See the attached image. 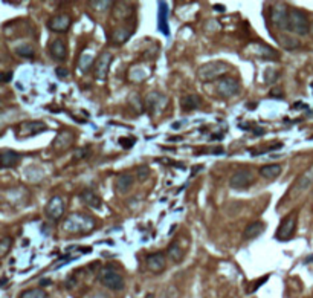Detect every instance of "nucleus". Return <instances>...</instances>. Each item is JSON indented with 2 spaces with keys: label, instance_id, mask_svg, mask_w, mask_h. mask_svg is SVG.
<instances>
[{
  "label": "nucleus",
  "instance_id": "20e7f679",
  "mask_svg": "<svg viewBox=\"0 0 313 298\" xmlns=\"http://www.w3.org/2000/svg\"><path fill=\"white\" fill-rule=\"evenodd\" d=\"M296 223H298V211H292L289 212V214L284 217L278 226V230L275 233V237L278 240H281V242H287V240H290L296 231Z\"/></svg>",
  "mask_w": 313,
  "mask_h": 298
},
{
  "label": "nucleus",
  "instance_id": "412c9836",
  "mask_svg": "<svg viewBox=\"0 0 313 298\" xmlns=\"http://www.w3.org/2000/svg\"><path fill=\"white\" fill-rule=\"evenodd\" d=\"M264 228H266V225H264L263 222H260V220L252 222V223H249V225L246 226V228H245L243 237H245L246 240L255 238V237H258V236H261V234H263Z\"/></svg>",
  "mask_w": 313,
  "mask_h": 298
},
{
  "label": "nucleus",
  "instance_id": "9b49d317",
  "mask_svg": "<svg viewBox=\"0 0 313 298\" xmlns=\"http://www.w3.org/2000/svg\"><path fill=\"white\" fill-rule=\"evenodd\" d=\"M312 182H313V165L307 170V172H304L300 178L296 179L295 185H293L292 190L289 191L290 196H292V197L300 196L301 193H304V191L312 185Z\"/></svg>",
  "mask_w": 313,
  "mask_h": 298
},
{
  "label": "nucleus",
  "instance_id": "1a4fd4ad",
  "mask_svg": "<svg viewBox=\"0 0 313 298\" xmlns=\"http://www.w3.org/2000/svg\"><path fill=\"white\" fill-rule=\"evenodd\" d=\"M66 211V204L60 196H54L51 197V201L46 205V214L49 219L52 220H60L64 216Z\"/></svg>",
  "mask_w": 313,
  "mask_h": 298
},
{
  "label": "nucleus",
  "instance_id": "ddd939ff",
  "mask_svg": "<svg viewBox=\"0 0 313 298\" xmlns=\"http://www.w3.org/2000/svg\"><path fill=\"white\" fill-rule=\"evenodd\" d=\"M70 23H72L70 16H67V14H57L48 22V28L52 32H66L70 28Z\"/></svg>",
  "mask_w": 313,
  "mask_h": 298
},
{
  "label": "nucleus",
  "instance_id": "9d476101",
  "mask_svg": "<svg viewBox=\"0 0 313 298\" xmlns=\"http://www.w3.org/2000/svg\"><path fill=\"white\" fill-rule=\"evenodd\" d=\"M112 61H113V55L109 51H104L101 55L98 57V60L95 63V75H96L98 80H106L107 78Z\"/></svg>",
  "mask_w": 313,
  "mask_h": 298
},
{
  "label": "nucleus",
  "instance_id": "f8f14e48",
  "mask_svg": "<svg viewBox=\"0 0 313 298\" xmlns=\"http://www.w3.org/2000/svg\"><path fill=\"white\" fill-rule=\"evenodd\" d=\"M145 265L147 269L153 274H161L165 271L167 268V262H165V255L162 252H153L148 254L145 257Z\"/></svg>",
  "mask_w": 313,
  "mask_h": 298
},
{
  "label": "nucleus",
  "instance_id": "4be33fe9",
  "mask_svg": "<svg viewBox=\"0 0 313 298\" xmlns=\"http://www.w3.org/2000/svg\"><path fill=\"white\" fill-rule=\"evenodd\" d=\"M167 254H168V257H170V260H171V262L180 263V262L183 260V257H185V249L180 246L179 240H174V242L168 246Z\"/></svg>",
  "mask_w": 313,
  "mask_h": 298
},
{
  "label": "nucleus",
  "instance_id": "7c9ffc66",
  "mask_svg": "<svg viewBox=\"0 0 313 298\" xmlns=\"http://www.w3.org/2000/svg\"><path fill=\"white\" fill-rule=\"evenodd\" d=\"M93 64V59H92V55L90 54H83L81 55V59H80V63H78V67L80 70H89Z\"/></svg>",
  "mask_w": 313,
  "mask_h": 298
},
{
  "label": "nucleus",
  "instance_id": "2f4dec72",
  "mask_svg": "<svg viewBox=\"0 0 313 298\" xmlns=\"http://www.w3.org/2000/svg\"><path fill=\"white\" fill-rule=\"evenodd\" d=\"M11 245H12V238L11 237L6 236V237L2 238V242H0V255H2V257H5V255L8 254Z\"/></svg>",
  "mask_w": 313,
  "mask_h": 298
},
{
  "label": "nucleus",
  "instance_id": "473e14b6",
  "mask_svg": "<svg viewBox=\"0 0 313 298\" xmlns=\"http://www.w3.org/2000/svg\"><path fill=\"white\" fill-rule=\"evenodd\" d=\"M148 175H150V170H148V167H145V165H142V167H139V168L136 170V176H138V179H139L141 182H144V180L148 178Z\"/></svg>",
  "mask_w": 313,
  "mask_h": 298
},
{
  "label": "nucleus",
  "instance_id": "b1692460",
  "mask_svg": "<svg viewBox=\"0 0 313 298\" xmlns=\"http://www.w3.org/2000/svg\"><path fill=\"white\" fill-rule=\"evenodd\" d=\"M72 141H74V136L72 133H69V132H61L58 136H57V139L54 141V147L55 150H66L70 147V144H72Z\"/></svg>",
  "mask_w": 313,
  "mask_h": 298
},
{
  "label": "nucleus",
  "instance_id": "c9c22d12",
  "mask_svg": "<svg viewBox=\"0 0 313 298\" xmlns=\"http://www.w3.org/2000/svg\"><path fill=\"white\" fill-rule=\"evenodd\" d=\"M267 278H269V277L266 275V277H263V278H261L260 281H255V283H254V285H252V286L249 288V291H248V292H254V291H257V289H258V288H260V286L263 285V283H264V281H266Z\"/></svg>",
  "mask_w": 313,
  "mask_h": 298
},
{
  "label": "nucleus",
  "instance_id": "6ab92c4d",
  "mask_svg": "<svg viewBox=\"0 0 313 298\" xmlns=\"http://www.w3.org/2000/svg\"><path fill=\"white\" fill-rule=\"evenodd\" d=\"M147 103V107L151 113H156L159 110V107H164L167 104V98L162 95V93H150L145 99Z\"/></svg>",
  "mask_w": 313,
  "mask_h": 298
},
{
  "label": "nucleus",
  "instance_id": "dca6fc26",
  "mask_svg": "<svg viewBox=\"0 0 313 298\" xmlns=\"http://www.w3.org/2000/svg\"><path fill=\"white\" fill-rule=\"evenodd\" d=\"M200 104H202V98L197 93H188L180 98V106H182V110H185V112L196 110Z\"/></svg>",
  "mask_w": 313,
  "mask_h": 298
},
{
  "label": "nucleus",
  "instance_id": "a19ab883",
  "mask_svg": "<svg viewBox=\"0 0 313 298\" xmlns=\"http://www.w3.org/2000/svg\"><path fill=\"white\" fill-rule=\"evenodd\" d=\"M310 34H312V35H313V22H312V23H310Z\"/></svg>",
  "mask_w": 313,
  "mask_h": 298
},
{
  "label": "nucleus",
  "instance_id": "f704fd0d",
  "mask_svg": "<svg viewBox=\"0 0 313 298\" xmlns=\"http://www.w3.org/2000/svg\"><path fill=\"white\" fill-rule=\"evenodd\" d=\"M90 5H92L93 8H96V11H103L101 8H109V6H112L110 2H90Z\"/></svg>",
  "mask_w": 313,
  "mask_h": 298
},
{
  "label": "nucleus",
  "instance_id": "393cba45",
  "mask_svg": "<svg viewBox=\"0 0 313 298\" xmlns=\"http://www.w3.org/2000/svg\"><path fill=\"white\" fill-rule=\"evenodd\" d=\"M159 17H158V26L159 31H162L165 35H168V22H167V16H168V5L165 2H161L159 5Z\"/></svg>",
  "mask_w": 313,
  "mask_h": 298
},
{
  "label": "nucleus",
  "instance_id": "bb28decb",
  "mask_svg": "<svg viewBox=\"0 0 313 298\" xmlns=\"http://www.w3.org/2000/svg\"><path fill=\"white\" fill-rule=\"evenodd\" d=\"M130 35H132V34H130L129 30H125V28H118V30L113 31L112 40H113V43L121 45V43H125V41L130 38Z\"/></svg>",
  "mask_w": 313,
  "mask_h": 298
},
{
  "label": "nucleus",
  "instance_id": "79ce46f5",
  "mask_svg": "<svg viewBox=\"0 0 313 298\" xmlns=\"http://www.w3.org/2000/svg\"><path fill=\"white\" fill-rule=\"evenodd\" d=\"M145 298H154V295H153V294H148V295H147Z\"/></svg>",
  "mask_w": 313,
  "mask_h": 298
},
{
  "label": "nucleus",
  "instance_id": "e433bc0d",
  "mask_svg": "<svg viewBox=\"0 0 313 298\" xmlns=\"http://www.w3.org/2000/svg\"><path fill=\"white\" fill-rule=\"evenodd\" d=\"M57 75H58V77H67L69 75V72H67V69H64V67H58V69H57Z\"/></svg>",
  "mask_w": 313,
  "mask_h": 298
},
{
  "label": "nucleus",
  "instance_id": "423d86ee",
  "mask_svg": "<svg viewBox=\"0 0 313 298\" xmlns=\"http://www.w3.org/2000/svg\"><path fill=\"white\" fill-rule=\"evenodd\" d=\"M289 14L290 9L284 3H277L270 8V23L278 30H289Z\"/></svg>",
  "mask_w": 313,
  "mask_h": 298
},
{
  "label": "nucleus",
  "instance_id": "4c0bfd02",
  "mask_svg": "<svg viewBox=\"0 0 313 298\" xmlns=\"http://www.w3.org/2000/svg\"><path fill=\"white\" fill-rule=\"evenodd\" d=\"M89 298H107L104 294H93L92 297H89Z\"/></svg>",
  "mask_w": 313,
  "mask_h": 298
},
{
  "label": "nucleus",
  "instance_id": "c85d7f7f",
  "mask_svg": "<svg viewBox=\"0 0 313 298\" xmlns=\"http://www.w3.org/2000/svg\"><path fill=\"white\" fill-rule=\"evenodd\" d=\"M280 43H281V46H284L286 49H296V48L301 46L300 41H298L296 38H293V37H289V35H283L280 38Z\"/></svg>",
  "mask_w": 313,
  "mask_h": 298
},
{
  "label": "nucleus",
  "instance_id": "0eeeda50",
  "mask_svg": "<svg viewBox=\"0 0 313 298\" xmlns=\"http://www.w3.org/2000/svg\"><path fill=\"white\" fill-rule=\"evenodd\" d=\"M255 182L254 173L249 168H240L231 176L229 179V185L235 190H246L249 188L252 183Z\"/></svg>",
  "mask_w": 313,
  "mask_h": 298
},
{
  "label": "nucleus",
  "instance_id": "f03ea898",
  "mask_svg": "<svg viewBox=\"0 0 313 298\" xmlns=\"http://www.w3.org/2000/svg\"><path fill=\"white\" fill-rule=\"evenodd\" d=\"M229 70H231V66L226 64L225 61H211L199 69L197 77L203 83H212V81L217 83L223 77H228Z\"/></svg>",
  "mask_w": 313,
  "mask_h": 298
},
{
  "label": "nucleus",
  "instance_id": "aec40b11",
  "mask_svg": "<svg viewBox=\"0 0 313 298\" xmlns=\"http://www.w3.org/2000/svg\"><path fill=\"white\" fill-rule=\"evenodd\" d=\"M135 182V176L130 175V173H122L118 179H116V183H115V190L121 194L127 193Z\"/></svg>",
  "mask_w": 313,
  "mask_h": 298
},
{
  "label": "nucleus",
  "instance_id": "ea45409f",
  "mask_svg": "<svg viewBox=\"0 0 313 298\" xmlns=\"http://www.w3.org/2000/svg\"><path fill=\"white\" fill-rule=\"evenodd\" d=\"M6 281H8V278L3 277V280H2V286H3V288H5V285H6Z\"/></svg>",
  "mask_w": 313,
  "mask_h": 298
},
{
  "label": "nucleus",
  "instance_id": "5701e85b",
  "mask_svg": "<svg viewBox=\"0 0 313 298\" xmlns=\"http://www.w3.org/2000/svg\"><path fill=\"white\" fill-rule=\"evenodd\" d=\"M283 172V167L280 164H269V165H263L260 168V176H263L264 179H277Z\"/></svg>",
  "mask_w": 313,
  "mask_h": 298
},
{
  "label": "nucleus",
  "instance_id": "f3484780",
  "mask_svg": "<svg viewBox=\"0 0 313 298\" xmlns=\"http://www.w3.org/2000/svg\"><path fill=\"white\" fill-rule=\"evenodd\" d=\"M19 161H20V156L17 151L8 150V149L0 151V164H2L3 168H11L14 165H17Z\"/></svg>",
  "mask_w": 313,
  "mask_h": 298
},
{
  "label": "nucleus",
  "instance_id": "58836bf2",
  "mask_svg": "<svg viewBox=\"0 0 313 298\" xmlns=\"http://www.w3.org/2000/svg\"><path fill=\"white\" fill-rule=\"evenodd\" d=\"M11 77H12V74H5V75H3L2 78H3V81H8V80H9Z\"/></svg>",
  "mask_w": 313,
  "mask_h": 298
},
{
  "label": "nucleus",
  "instance_id": "39448f33",
  "mask_svg": "<svg viewBox=\"0 0 313 298\" xmlns=\"http://www.w3.org/2000/svg\"><path fill=\"white\" fill-rule=\"evenodd\" d=\"M99 281L103 283V285L110 289V291H122L124 289V278L122 275L115 271L113 268H103L101 271H99Z\"/></svg>",
  "mask_w": 313,
  "mask_h": 298
},
{
  "label": "nucleus",
  "instance_id": "f257e3e1",
  "mask_svg": "<svg viewBox=\"0 0 313 298\" xmlns=\"http://www.w3.org/2000/svg\"><path fill=\"white\" fill-rule=\"evenodd\" d=\"M95 225H96L95 219L89 214H84V212H74V214H70L63 223L64 230L67 233L77 234V236L92 233Z\"/></svg>",
  "mask_w": 313,
  "mask_h": 298
},
{
  "label": "nucleus",
  "instance_id": "a878e982",
  "mask_svg": "<svg viewBox=\"0 0 313 298\" xmlns=\"http://www.w3.org/2000/svg\"><path fill=\"white\" fill-rule=\"evenodd\" d=\"M257 46V55L258 57H261V59H264V60H277L278 59V52L275 51V49H272V48H269V46H266V45H255Z\"/></svg>",
  "mask_w": 313,
  "mask_h": 298
},
{
  "label": "nucleus",
  "instance_id": "4468645a",
  "mask_svg": "<svg viewBox=\"0 0 313 298\" xmlns=\"http://www.w3.org/2000/svg\"><path fill=\"white\" fill-rule=\"evenodd\" d=\"M48 129V125L45 122H41V121H29V122H25L20 125V133L19 136L20 138H28V136H34L37 133H41V132H45Z\"/></svg>",
  "mask_w": 313,
  "mask_h": 298
},
{
  "label": "nucleus",
  "instance_id": "72a5a7b5",
  "mask_svg": "<svg viewBox=\"0 0 313 298\" xmlns=\"http://www.w3.org/2000/svg\"><path fill=\"white\" fill-rule=\"evenodd\" d=\"M135 143H136V139H133V138H121L119 139V144L124 149H132Z\"/></svg>",
  "mask_w": 313,
  "mask_h": 298
},
{
  "label": "nucleus",
  "instance_id": "a211bd4d",
  "mask_svg": "<svg viewBox=\"0 0 313 298\" xmlns=\"http://www.w3.org/2000/svg\"><path fill=\"white\" fill-rule=\"evenodd\" d=\"M80 199H81V202H84L87 207L95 208V209L101 208V205H103L101 197H99V196H98L95 191H92V190H84V191L80 194Z\"/></svg>",
  "mask_w": 313,
  "mask_h": 298
},
{
  "label": "nucleus",
  "instance_id": "6e6552de",
  "mask_svg": "<svg viewBox=\"0 0 313 298\" xmlns=\"http://www.w3.org/2000/svg\"><path fill=\"white\" fill-rule=\"evenodd\" d=\"M216 89H217V93L223 98H231V96H235L238 95L240 92V83L232 78V77H223L222 80H219L216 83Z\"/></svg>",
  "mask_w": 313,
  "mask_h": 298
},
{
  "label": "nucleus",
  "instance_id": "2eb2a0df",
  "mask_svg": "<svg viewBox=\"0 0 313 298\" xmlns=\"http://www.w3.org/2000/svg\"><path fill=\"white\" fill-rule=\"evenodd\" d=\"M49 52L52 55V59L57 61H64L67 57V46L64 43V40L55 38L52 43L49 45Z\"/></svg>",
  "mask_w": 313,
  "mask_h": 298
},
{
  "label": "nucleus",
  "instance_id": "cd10ccee",
  "mask_svg": "<svg viewBox=\"0 0 313 298\" xmlns=\"http://www.w3.org/2000/svg\"><path fill=\"white\" fill-rule=\"evenodd\" d=\"M19 298H48V294L43 289L37 288V289H28L22 292Z\"/></svg>",
  "mask_w": 313,
  "mask_h": 298
},
{
  "label": "nucleus",
  "instance_id": "7ed1b4c3",
  "mask_svg": "<svg viewBox=\"0 0 313 298\" xmlns=\"http://www.w3.org/2000/svg\"><path fill=\"white\" fill-rule=\"evenodd\" d=\"M310 23L307 14L301 9H290L289 14V31L296 35H306L310 32Z\"/></svg>",
  "mask_w": 313,
  "mask_h": 298
},
{
  "label": "nucleus",
  "instance_id": "c756f323",
  "mask_svg": "<svg viewBox=\"0 0 313 298\" xmlns=\"http://www.w3.org/2000/svg\"><path fill=\"white\" fill-rule=\"evenodd\" d=\"M16 52H17V55L25 57V59H32L34 54H35L34 52V48L31 45H19L16 48Z\"/></svg>",
  "mask_w": 313,
  "mask_h": 298
}]
</instances>
